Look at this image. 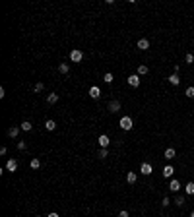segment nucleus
<instances>
[{
	"label": "nucleus",
	"mask_w": 194,
	"mask_h": 217,
	"mask_svg": "<svg viewBox=\"0 0 194 217\" xmlns=\"http://www.w3.org/2000/svg\"><path fill=\"white\" fill-rule=\"evenodd\" d=\"M120 128H122V130H130V128H132V118H130V116H122V118H120Z\"/></svg>",
	"instance_id": "f257e3e1"
},
{
	"label": "nucleus",
	"mask_w": 194,
	"mask_h": 217,
	"mask_svg": "<svg viewBox=\"0 0 194 217\" xmlns=\"http://www.w3.org/2000/svg\"><path fill=\"white\" fill-rule=\"evenodd\" d=\"M82 58H83V52H82V51L74 49V51L70 52V60H72V62H82Z\"/></svg>",
	"instance_id": "f03ea898"
},
{
	"label": "nucleus",
	"mask_w": 194,
	"mask_h": 217,
	"mask_svg": "<svg viewBox=\"0 0 194 217\" xmlns=\"http://www.w3.org/2000/svg\"><path fill=\"white\" fill-rule=\"evenodd\" d=\"M140 173L146 174V177H150V174L153 173V167H151L150 163H142V167H140Z\"/></svg>",
	"instance_id": "7ed1b4c3"
},
{
	"label": "nucleus",
	"mask_w": 194,
	"mask_h": 217,
	"mask_svg": "<svg viewBox=\"0 0 194 217\" xmlns=\"http://www.w3.org/2000/svg\"><path fill=\"white\" fill-rule=\"evenodd\" d=\"M173 173H175V167H173V165H165V167H163V171H161V174H163L165 178H171V177H173Z\"/></svg>",
	"instance_id": "20e7f679"
},
{
	"label": "nucleus",
	"mask_w": 194,
	"mask_h": 217,
	"mask_svg": "<svg viewBox=\"0 0 194 217\" xmlns=\"http://www.w3.org/2000/svg\"><path fill=\"white\" fill-rule=\"evenodd\" d=\"M128 86H132V87H138L140 86V76H138V74L128 76Z\"/></svg>",
	"instance_id": "39448f33"
},
{
	"label": "nucleus",
	"mask_w": 194,
	"mask_h": 217,
	"mask_svg": "<svg viewBox=\"0 0 194 217\" xmlns=\"http://www.w3.org/2000/svg\"><path fill=\"white\" fill-rule=\"evenodd\" d=\"M6 171L16 173V171H18V161H16V159H8V163H6Z\"/></svg>",
	"instance_id": "423d86ee"
},
{
	"label": "nucleus",
	"mask_w": 194,
	"mask_h": 217,
	"mask_svg": "<svg viewBox=\"0 0 194 217\" xmlns=\"http://www.w3.org/2000/svg\"><path fill=\"white\" fill-rule=\"evenodd\" d=\"M109 110H111V113H118L120 110V101H117V99H113L111 103H109V107H107Z\"/></svg>",
	"instance_id": "0eeeda50"
},
{
	"label": "nucleus",
	"mask_w": 194,
	"mask_h": 217,
	"mask_svg": "<svg viewBox=\"0 0 194 217\" xmlns=\"http://www.w3.org/2000/svg\"><path fill=\"white\" fill-rule=\"evenodd\" d=\"M97 142H99V145H101V147H107L109 144H111V140H109L107 134H101V136L97 138Z\"/></svg>",
	"instance_id": "6e6552de"
},
{
	"label": "nucleus",
	"mask_w": 194,
	"mask_h": 217,
	"mask_svg": "<svg viewBox=\"0 0 194 217\" xmlns=\"http://www.w3.org/2000/svg\"><path fill=\"white\" fill-rule=\"evenodd\" d=\"M163 155H165V159H167V161H171V159H175V157H177V151L173 149V147H167Z\"/></svg>",
	"instance_id": "1a4fd4ad"
},
{
	"label": "nucleus",
	"mask_w": 194,
	"mask_h": 217,
	"mask_svg": "<svg viewBox=\"0 0 194 217\" xmlns=\"http://www.w3.org/2000/svg\"><path fill=\"white\" fill-rule=\"evenodd\" d=\"M136 47H138L140 51H148V49H150V41H148V39H140L138 43H136Z\"/></svg>",
	"instance_id": "9d476101"
},
{
	"label": "nucleus",
	"mask_w": 194,
	"mask_h": 217,
	"mask_svg": "<svg viewBox=\"0 0 194 217\" xmlns=\"http://www.w3.org/2000/svg\"><path fill=\"white\" fill-rule=\"evenodd\" d=\"M169 190H171V192H179V190H181V182L177 180V178H173V180L169 182Z\"/></svg>",
	"instance_id": "9b49d317"
},
{
	"label": "nucleus",
	"mask_w": 194,
	"mask_h": 217,
	"mask_svg": "<svg viewBox=\"0 0 194 217\" xmlns=\"http://www.w3.org/2000/svg\"><path fill=\"white\" fill-rule=\"evenodd\" d=\"M90 97H91V99H99V97H101V89L93 86V87L90 89Z\"/></svg>",
	"instance_id": "f8f14e48"
},
{
	"label": "nucleus",
	"mask_w": 194,
	"mask_h": 217,
	"mask_svg": "<svg viewBox=\"0 0 194 217\" xmlns=\"http://www.w3.org/2000/svg\"><path fill=\"white\" fill-rule=\"evenodd\" d=\"M136 180H138V174L130 171V173L126 174V182H128V184H136Z\"/></svg>",
	"instance_id": "ddd939ff"
},
{
	"label": "nucleus",
	"mask_w": 194,
	"mask_h": 217,
	"mask_svg": "<svg viewBox=\"0 0 194 217\" xmlns=\"http://www.w3.org/2000/svg\"><path fill=\"white\" fill-rule=\"evenodd\" d=\"M169 83H171V86H179V83H181L179 74H171V76H169Z\"/></svg>",
	"instance_id": "4468645a"
},
{
	"label": "nucleus",
	"mask_w": 194,
	"mask_h": 217,
	"mask_svg": "<svg viewBox=\"0 0 194 217\" xmlns=\"http://www.w3.org/2000/svg\"><path fill=\"white\" fill-rule=\"evenodd\" d=\"M19 130H22V128H19V126H12V128L8 130V136H10V138H18Z\"/></svg>",
	"instance_id": "2eb2a0df"
},
{
	"label": "nucleus",
	"mask_w": 194,
	"mask_h": 217,
	"mask_svg": "<svg viewBox=\"0 0 194 217\" xmlns=\"http://www.w3.org/2000/svg\"><path fill=\"white\" fill-rule=\"evenodd\" d=\"M19 128H22L23 132H29L31 128H33V124H31V122H29V120H23V122H22V124H19Z\"/></svg>",
	"instance_id": "dca6fc26"
},
{
	"label": "nucleus",
	"mask_w": 194,
	"mask_h": 217,
	"mask_svg": "<svg viewBox=\"0 0 194 217\" xmlns=\"http://www.w3.org/2000/svg\"><path fill=\"white\" fill-rule=\"evenodd\" d=\"M47 101H49L51 105H55L56 101H58V93H49V97H47Z\"/></svg>",
	"instance_id": "f3484780"
},
{
	"label": "nucleus",
	"mask_w": 194,
	"mask_h": 217,
	"mask_svg": "<svg viewBox=\"0 0 194 217\" xmlns=\"http://www.w3.org/2000/svg\"><path fill=\"white\" fill-rule=\"evenodd\" d=\"M58 72L60 74H68V72H70V66H68L66 62H62V64H58Z\"/></svg>",
	"instance_id": "a211bd4d"
},
{
	"label": "nucleus",
	"mask_w": 194,
	"mask_h": 217,
	"mask_svg": "<svg viewBox=\"0 0 194 217\" xmlns=\"http://www.w3.org/2000/svg\"><path fill=\"white\" fill-rule=\"evenodd\" d=\"M186 204V200H185V196H177L175 198V205H179V208H182V205Z\"/></svg>",
	"instance_id": "6ab92c4d"
},
{
	"label": "nucleus",
	"mask_w": 194,
	"mask_h": 217,
	"mask_svg": "<svg viewBox=\"0 0 194 217\" xmlns=\"http://www.w3.org/2000/svg\"><path fill=\"white\" fill-rule=\"evenodd\" d=\"M185 192L188 196H192L194 194V182H186V186H185Z\"/></svg>",
	"instance_id": "aec40b11"
},
{
	"label": "nucleus",
	"mask_w": 194,
	"mask_h": 217,
	"mask_svg": "<svg viewBox=\"0 0 194 217\" xmlns=\"http://www.w3.org/2000/svg\"><path fill=\"white\" fill-rule=\"evenodd\" d=\"M148 72H150V70H148V66H146V64H140V66H138V76H146Z\"/></svg>",
	"instance_id": "412c9836"
},
{
	"label": "nucleus",
	"mask_w": 194,
	"mask_h": 217,
	"mask_svg": "<svg viewBox=\"0 0 194 217\" xmlns=\"http://www.w3.org/2000/svg\"><path fill=\"white\" fill-rule=\"evenodd\" d=\"M45 128H47V130H55V128H56V122H55V120H47V122H45Z\"/></svg>",
	"instance_id": "4be33fe9"
},
{
	"label": "nucleus",
	"mask_w": 194,
	"mask_h": 217,
	"mask_svg": "<svg viewBox=\"0 0 194 217\" xmlns=\"http://www.w3.org/2000/svg\"><path fill=\"white\" fill-rule=\"evenodd\" d=\"M103 80H105V82H107V83H111V82L115 80V76H113V74H111V72H107V74H105V76H103Z\"/></svg>",
	"instance_id": "5701e85b"
},
{
	"label": "nucleus",
	"mask_w": 194,
	"mask_h": 217,
	"mask_svg": "<svg viewBox=\"0 0 194 217\" xmlns=\"http://www.w3.org/2000/svg\"><path fill=\"white\" fill-rule=\"evenodd\" d=\"M99 157H101V159H105V157L109 155V151H107V147H101V149H99V153H97Z\"/></svg>",
	"instance_id": "b1692460"
},
{
	"label": "nucleus",
	"mask_w": 194,
	"mask_h": 217,
	"mask_svg": "<svg viewBox=\"0 0 194 217\" xmlns=\"http://www.w3.org/2000/svg\"><path fill=\"white\" fill-rule=\"evenodd\" d=\"M186 97H194V86H188L186 87V91H185Z\"/></svg>",
	"instance_id": "393cba45"
},
{
	"label": "nucleus",
	"mask_w": 194,
	"mask_h": 217,
	"mask_svg": "<svg viewBox=\"0 0 194 217\" xmlns=\"http://www.w3.org/2000/svg\"><path fill=\"white\" fill-rule=\"evenodd\" d=\"M185 62H186V64H194V54H190V52H188V54L185 56Z\"/></svg>",
	"instance_id": "a878e982"
},
{
	"label": "nucleus",
	"mask_w": 194,
	"mask_h": 217,
	"mask_svg": "<svg viewBox=\"0 0 194 217\" xmlns=\"http://www.w3.org/2000/svg\"><path fill=\"white\" fill-rule=\"evenodd\" d=\"M41 167V161L39 159H33V161H31V169H39Z\"/></svg>",
	"instance_id": "bb28decb"
},
{
	"label": "nucleus",
	"mask_w": 194,
	"mask_h": 217,
	"mask_svg": "<svg viewBox=\"0 0 194 217\" xmlns=\"http://www.w3.org/2000/svg\"><path fill=\"white\" fill-rule=\"evenodd\" d=\"M43 87H45V86L39 82V83H35V87H33V89H35V93H39V91H43Z\"/></svg>",
	"instance_id": "cd10ccee"
},
{
	"label": "nucleus",
	"mask_w": 194,
	"mask_h": 217,
	"mask_svg": "<svg viewBox=\"0 0 194 217\" xmlns=\"http://www.w3.org/2000/svg\"><path fill=\"white\" fill-rule=\"evenodd\" d=\"M169 204H171V200H169V198H167V196H165V198L161 200V205H163V208H167V205H169Z\"/></svg>",
	"instance_id": "c85d7f7f"
},
{
	"label": "nucleus",
	"mask_w": 194,
	"mask_h": 217,
	"mask_svg": "<svg viewBox=\"0 0 194 217\" xmlns=\"http://www.w3.org/2000/svg\"><path fill=\"white\" fill-rule=\"evenodd\" d=\"M18 149H22V151L25 149V142H23V140H19V142H18Z\"/></svg>",
	"instance_id": "c756f323"
},
{
	"label": "nucleus",
	"mask_w": 194,
	"mask_h": 217,
	"mask_svg": "<svg viewBox=\"0 0 194 217\" xmlns=\"http://www.w3.org/2000/svg\"><path fill=\"white\" fill-rule=\"evenodd\" d=\"M118 217H128V211H126V209H122V211L118 213Z\"/></svg>",
	"instance_id": "7c9ffc66"
},
{
	"label": "nucleus",
	"mask_w": 194,
	"mask_h": 217,
	"mask_svg": "<svg viewBox=\"0 0 194 217\" xmlns=\"http://www.w3.org/2000/svg\"><path fill=\"white\" fill-rule=\"evenodd\" d=\"M47 217H58V213H56V211H51V213L47 215Z\"/></svg>",
	"instance_id": "2f4dec72"
},
{
	"label": "nucleus",
	"mask_w": 194,
	"mask_h": 217,
	"mask_svg": "<svg viewBox=\"0 0 194 217\" xmlns=\"http://www.w3.org/2000/svg\"><path fill=\"white\" fill-rule=\"evenodd\" d=\"M190 217H194V211H192V213H190Z\"/></svg>",
	"instance_id": "473e14b6"
},
{
	"label": "nucleus",
	"mask_w": 194,
	"mask_h": 217,
	"mask_svg": "<svg viewBox=\"0 0 194 217\" xmlns=\"http://www.w3.org/2000/svg\"><path fill=\"white\" fill-rule=\"evenodd\" d=\"M35 217H41V215H35Z\"/></svg>",
	"instance_id": "72a5a7b5"
}]
</instances>
